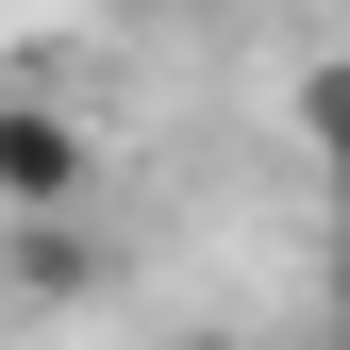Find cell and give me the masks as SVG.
Masks as SVG:
<instances>
[{
  "mask_svg": "<svg viewBox=\"0 0 350 350\" xmlns=\"http://www.w3.org/2000/svg\"><path fill=\"white\" fill-rule=\"evenodd\" d=\"M334 317H350V300H334Z\"/></svg>",
  "mask_w": 350,
  "mask_h": 350,
  "instance_id": "obj_4",
  "label": "cell"
},
{
  "mask_svg": "<svg viewBox=\"0 0 350 350\" xmlns=\"http://www.w3.org/2000/svg\"><path fill=\"white\" fill-rule=\"evenodd\" d=\"M0 217H100V134L67 100H0Z\"/></svg>",
  "mask_w": 350,
  "mask_h": 350,
  "instance_id": "obj_1",
  "label": "cell"
},
{
  "mask_svg": "<svg viewBox=\"0 0 350 350\" xmlns=\"http://www.w3.org/2000/svg\"><path fill=\"white\" fill-rule=\"evenodd\" d=\"M334 300H350V250H334Z\"/></svg>",
  "mask_w": 350,
  "mask_h": 350,
  "instance_id": "obj_3",
  "label": "cell"
},
{
  "mask_svg": "<svg viewBox=\"0 0 350 350\" xmlns=\"http://www.w3.org/2000/svg\"><path fill=\"white\" fill-rule=\"evenodd\" d=\"M200 350H217V334H200Z\"/></svg>",
  "mask_w": 350,
  "mask_h": 350,
  "instance_id": "obj_5",
  "label": "cell"
},
{
  "mask_svg": "<svg viewBox=\"0 0 350 350\" xmlns=\"http://www.w3.org/2000/svg\"><path fill=\"white\" fill-rule=\"evenodd\" d=\"M284 117H300V150L334 167V200H350V51H334V67H300V100H284Z\"/></svg>",
  "mask_w": 350,
  "mask_h": 350,
  "instance_id": "obj_2",
  "label": "cell"
}]
</instances>
